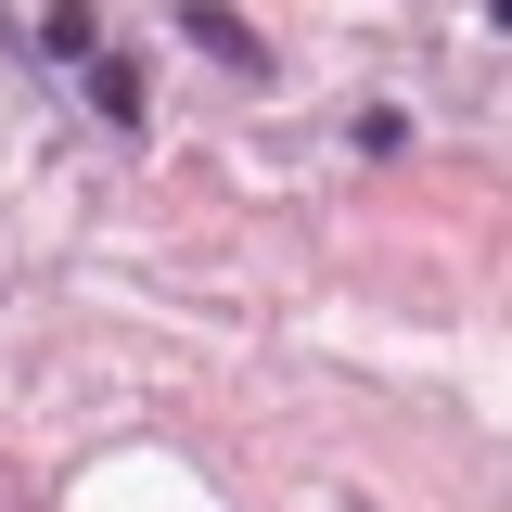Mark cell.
<instances>
[{
    "mask_svg": "<svg viewBox=\"0 0 512 512\" xmlns=\"http://www.w3.org/2000/svg\"><path fill=\"white\" fill-rule=\"evenodd\" d=\"M180 26H192V39H205V52H218V64H244V77H256V64H269V52H256V26H244V13H231V0H180Z\"/></svg>",
    "mask_w": 512,
    "mask_h": 512,
    "instance_id": "6da1fadb",
    "label": "cell"
},
{
    "mask_svg": "<svg viewBox=\"0 0 512 512\" xmlns=\"http://www.w3.org/2000/svg\"><path fill=\"white\" fill-rule=\"evenodd\" d=\"M90 103H103V116H141V64H128V52H90Z\"/></svg>",
    "mask_w": 512,
    "mask_h": 512,
    "instance_id": "7a4b0ae2",
    "label": "cell"
}]
</instances>
